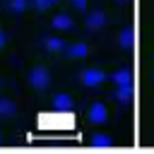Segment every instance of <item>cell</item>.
<instances>
[{"instance_id":"8","label":"cell","mask_w":154,"mask_h":154,"mask_svg":"<svg viewBox=\"0 0 154 154\" xmlns=\"http://www.w3.org/2000/svg\"><path fill=\"white\" fill-rule=\"evenodd\" d=\"M46 48H48V51H63V48H65V43H63V38L51 36V38H46Z\"/></svg>"},{"instance_id":"6","label":"cell","mask_w":154,"mask_h":154,"mask_svg":"<svg viewBox=\"0 0 154 154\" xmlns=\"http://www.w3.org/2000/svg\"><path fill=\"white\" fill-rule=\"evenodd\" d=\"M65 51L70 58H82V55H87V43H75V46H67Z\"/></svg>"},{"instance_id":"4","label":"cell","mask_w":154,"mask_h":154,"mask_svg":"<svg viewBox=\"0 0 154 154\" xmlns=\"http://www.w3.org/2000/svg\"><path fill=\"white\" fill-rule=\"evenodd\" d=\"M106 118H108L106 103H91L89 106V120L91 123H106Z\"/></svg>"},{"instance_id":"3","label":"cell","mask_w":154,"mask_h":154,"mask_svg":"<svg viewBox=\"0 0 154 154\" xmlns=\"http://www.w3.org/2000/svg\"><path fill=\"white\" fill-rule=\"evenodd\" d=\"M84 24H87V29H89V31H96V29H101V26L106 24V14H103L101 10H94V12H89V14H87Z\"/></svg>"},{"instance_id":"9","label":"cell","mask_w":154,"mask_h":154,"mask_svg":"<svg viewBox=\"0 0 154 154\" xmlns=\"http://www.w3.org/2000/svg\"><path fill=\"white\" fill-rule=\"evenodd\" d=\"M31 5V0H7V7L12 10V12H22L24 7H29Z\"/></svg>"},{"instance_id":"13","label":"cell","mask_w":154,"mask_h":154,"mask_svg":"<svg viewBox=\"0 0 154 154\" xmlns=\"http://www.w3.org/2000/svg\"><path fill=\"white\" fill-rule=\"evenodd\" d=\"M72 7L75 10H87V0H72Z\"/></svg>"},{"instance_id":"11","label":"cell","mask_w":154,"mask_h":154,"mask_svg":"<svg viewBox=\"0 0 154 154\" xmlns=\"http://www.w3.org/2000/svg\"><path fill=\"white\" fill-rule=\"evenodd\" d=\"M51 2H53V0H31V5H34L36 10H46Z\"/></svg>"},{"instance_id":"14","label":"cell","mask_w":154,"mask_h":154,"mask_svg":"<svg viewBox=\"0 0 154 154\" xmlns=\"http://www.w3.org/2000/svg\"><path fill=\"white\" fill-rule=\"evenodd\" d=\"M91 142H94V144H111V140H108V137H94Z\"/></svg>"},{"instance_id":"17","label":"cell","mask_w":154,"mask_h":154,"mask_svg":"<svg viewBox=\"0 0 154 154\" xmlns=\"http://www.w3.org/2000/svg\"><path fill=\"white\" fill-rule=\"evenodd\" d=\"M53 2H55V0H53Z\"/></svg>"},{"instance_id":"7","label":"cell","mask_w":154,"mask_h":154,"mask_svg":"<svg viewBox=\"0 0 154 154\" xmlns=\"http://www.w3.org/2000/svg\"><path fill=\"white\" fill-rule=\"evenodd\" d=\"M70 26H72V22H70L67 14H58L53 19V29H70Z\"/></svg>"},{"instance_id":"1","label":"cell","mask_w":154,"mask_h":154,"mask_svg":"<svg viewBox=\"0 0 154 154\" xmlns=\"http://www.w3.org/2000/svg\"><path fill=\"white\" fill-rule=\"evenodd\" d=\"M29 84H31L36 91H43V89H48V84H51V72H48L46 67L36 65V67L29 72Z\"/></svg>"},{"instance_id":"16","label":"cell","mask_w":154,"mask_h":154,"mask_svg":"<svg viewBox=\"0 0 154 154\" xmlns=\"http://www.w3.org/2000/svg\"><path fill=\"white\" fill-rule=\"evenodd\" d=\"M118 2H123V0H118Z\"/></svg>"},{"instance_id":"5","label":"cell","mask_w":154,"mask_h":154,"mask_svg":"<svg viewBox=\"0 0 154 154\" xmlns=\"http://www.w3.org/2000/svg\"><path fill=\"white\" fill-rule=\"evenodd\" d=\"M72 106V101H70V96H65V94H58L55 99H53V108L55 111H67Z\"/></svg>"},{"instance_id":"10","label":"cell","mask_w":154,"mask_h":154,"mask_svg":"<svg viewBox=\"0 0 154 154\" xmlns=\"http://www.w3.org/2000/svg\"><path fill=\"white\" fill-rule=\"evenodd\" d=\"M12 113H14V103L0 96V116H12Z\"/></svg>"},{"instance_id":"2","label":"cell","mask_w":154,"mask_h":154,"mask_svg":"<svg viewBox=\"0 0 154 154\" xmlns=\"http://www.w3.org/2000/svg\"><path fill=\"white\" fill-rule=\"evenodd\" d=\"M82 79V84L84 87H96V84H101V82H106V75L101 72V70H96V67H89V70H82V75H79Z\"/></svg>"},{"instance_id":"12","label":"cell","mask_w":154,"mask_h":154,"mask_svg":"<svg viewBox=\"0 0 154 154\" xmlns=\"http://www.w3.org/2000/svg\"><path fill=\"white\" fill-rule=\"evenodd\" d=\"M120 38H123V41H120L123 46H130V43H132V31H123Z\"/></svg>"},{"instance_id":"15","label":"cell","mask_w":154,"mask_h":154,"mask_svg":"<svg viewBox=\"0 0 154 154\" xmlns=\"http://www.w3.org/2000/svg\"><path fill=\"white\" fill-rule=\"evenodd\" d=\"M2 46H5V31L0 29V48H2Z\"/></svg>"}]
</instances>
